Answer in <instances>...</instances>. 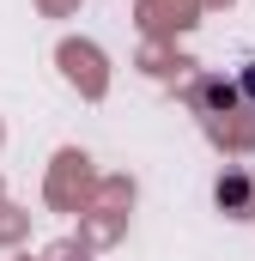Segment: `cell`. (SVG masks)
Instances as JSON below:
<instances>
[{"label":"cell","instance_id":"6da1fadb","mask_svg":"<svg viewBox=\"0 0 255 261\" xmlns=\"http://www.w3.org/2000/svg\"><path fill=\"white\" fill-rule=\"evenodd\" d=\"M243 91H249V97H255V67H249V79H243Z\"/></svg>","mask_w":255,"mask_h":261}]
</instances>
